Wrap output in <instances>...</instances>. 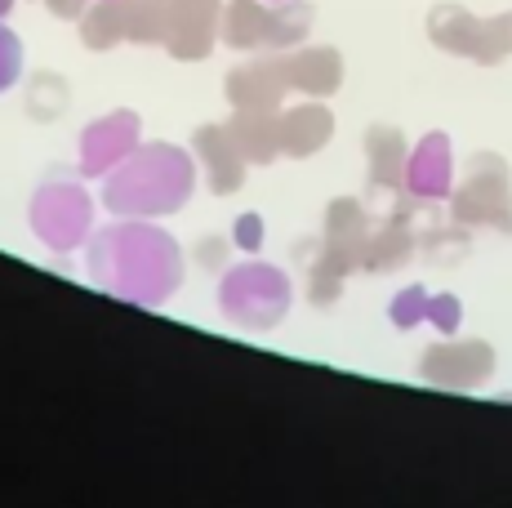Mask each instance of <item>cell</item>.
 <instances>
[{"label":"cell","instance_id":"cell-1","mask_svg":"<svg viewBox=\"0 0 512 508\" xmlns=\"http://www.w3.org/2000/svg\"><path fill=\"white\" fill-rule=\"evenodd\" d=\"M187 179L192 170L174 148H147L112 183V205L116 210H174L187 192Z\"/></svg>","mask_w":512,"mask_h":508},{"label":"cell","instance_id":"cell-2","mask_svg":"<svg viewBox=\"0 0 512 508\" xmlns=\"http://www.w3.org/2000/svg\"><path fill=\"white\" fill-rule=\"evenodd\" d=\"M285 277H277L272 268H245L223 286V304H228L232 317L250 321V326H268L285 312Z\"/></svg>","mask_w":512,"mask_h":508},{"label":"cell","instance_id":"cell-3","mask_svg":"<svg viewBox=\"0 0 512 508\" xmlns=\"http://www.w3.org/2000/svg\"><path fill=\"white\" fill-rule=\"evenodd\" d=\"M490 361L495 357L481 344H455V348L441 344L423 357V370H428V379H437V384H477L490 370Z\"/></svg>","mask_w":512,"mask_h":508},{"label":"cell","instance_id":"cell-4","mask_svg":"<svg viewBox=\"0 0 512 508\" xmlns=\"http://www.w3.org/2000/svg\"><path fill=\"white\" fill-rule=\"evenodd\" d=\"M134 130H139V121L134 116H107V121H98L94 130H85V143H81V152H85V170L98 174V170H107L112 161H121L125 152L134 148Z\"/></svg>","mask_w":512,"mask_h":508},{"label":"cell","instance_id":"cell-5","mask_svg":"<svg viewBox=\"0 0 512 508\" xmlns=\"http://www.w3.org/2000/svg\"><path fill=\"white\" fill-rule=\"evenodd\" d=\"M41 201L54 205V219H36V228H41V237L49 246H76L85 232V197L76 188H49L41 192Z\"/></svg>","mask_w":512,"mask_h":508},{"label":"cell","instance_id":"cell-6","mask_svg":"<svg viewBox=\"0 0 512 508\" xmlns=\"http://www.w3.org/2000/svg\"><path fill=\"white\" fill-rule=\"evenodd\" d=\"M446 183H450V148L441 134H432V139L419 143L415 161H410V188H419L423 197H437Z\"/></svg>","mask_w":512,"mask_h":508},{"label":"cell","instance_id":"cell-7","mask_svg":"<svg viewBox=\"0 0 512 508\" xmlns=\"http://www.w3.org/2000/svg\"><path fill=\"white\" fill-rule=\"evenodd\" d=\"M18 76H23V41L9 27H0V90H9Z\"/></svg>","mask_w":512,"mask_h":508},{"label":"cell","instance_id":"cell-8","mask_svg":"<svg viewBox=\"0 0 512 508\" xmlns=\"http://www.w3.org/2000/svg\"><path fill=\"white\" fill-rule=\"evenodd\" d=\"M9 9H14V0H0V18H5V14H9Z\"/></svg>","mask_w":512,"mask_h":508},{"label":"cell","instance_id":"cell-9","mask_svg":"<svg viewBox=\"0 0 512 508\" xmlns=\"http://www.w3.org/2000/svg\"><path fill=\"white\" fill-rule=\"evenodd\" d=\"M277 5H281V0H277Z\"/></svg>","mask_w":512,"mask_h":508}]
</instances>
